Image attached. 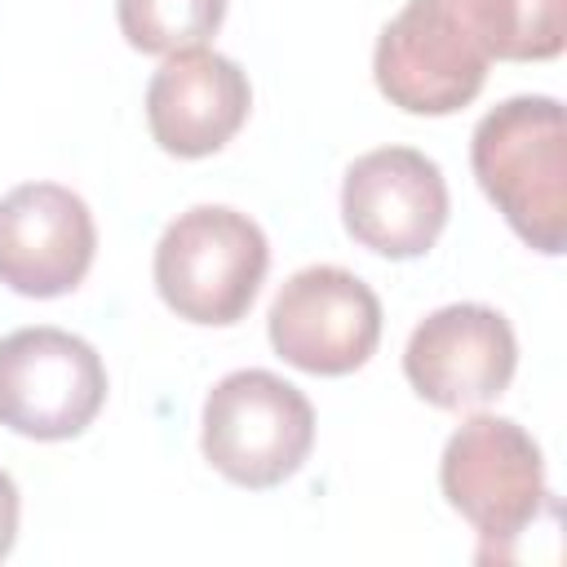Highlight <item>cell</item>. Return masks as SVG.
<instances>
[{
    "label": "cell",
    "mask_w": 567,
    "mask_h": 567,
    "mask_svg": "<svg viewBox=\"0 0 567 567\" xmlns=\"http://www.w3.org/2000/svg\"><path fill=\"white\" fill-rule=\"evenodd\" d=\"M106 403L102 354L62 328H18L0 337V425L62 443L93 425Z\"/></svg>",
    "instance_id": "obj_6"
},
{
    "label": "cell",
    "mask_w": 567,
    "mask_h": 567,
    "mask_svg": "<svg viewBox=\"0 0 567 567\" xmlns=\"http://www.w3.org/2000/svg\"><path fill=\"white\" fill-rule=\"evenodd\" d=\"M341 221L350 239L377 257H425L447 226L443 168L416 146H377L359 155L341 182Z\"/></svg>",
    "instance_id": "obj_8"
},
{
    "label": "cell",
    "mask_w": 567,
    "mask_h": 567,
    "mask_svg": "<svg viewBox=\"0 0 567 567\" xmlns=\"http://www.w3.org/2000/svg\"><path fill=\"white\" fill-rule=\"evenodd\" d=\"M470 164L483 195L501 208L514 235L558 257L567 244V120L563 102L523 93L492 106L474 137Z\"/></svg>",
    "instance_id": "obj_2"
},
{
    "label": "cell",
    "mask_w": 567,
    "mask_h": 567,
    "mask_svg": "<svg viewBox=\"0 0 567 567\" xmlns=\"http://www.w3.org/2000/svg\"><path fill=\"white\" fill-rule=\"evenodd\" d=\"M97 252L89 204L58 182H22L0 199V284L22 297L80 288Z\"/></svg>",
    "instance_id": "obj_10"
},
{
    "label": "cell",
    "mask_w": 567,
    "mask_h": 567,
    "mask_svg": "<svg viewBox=\"0 0 567 567\" xmlns=\"http://www.w3.org/2000/svg\"><path fill=\"white\" fill-rule=\"evenodd\" d=\"M514 368L518 341L509 319L478 301H456L425 315L403 350L408 385L443 412H470L501 399L514 381Z\"/></svg>",
    "instance_id": "obj_9"
},
{
    "label": "cell",
    "mask_w": 567,
    "mask_h": 567,
    "mask_svg": "<svg viewBox=\"0 0 567 567\" xmlns=\"http://www.w3.org/2000/svg\"><path fill=\"white\" fill-rule=\"evenodd\" d=\"M266 332L284 363L315 377H346L381 341V301L354 270L306 266L275 292Z\"/></svg>",
    "instance_id": "obj_7"
},
{
    "label": "cell",
    "mask_w": 567,
    "mask_h": 567,
    "mask_svg": "<svg viewBox=\"0 0 567 567\" xmlns=\"http://www.w3.org/2000/svg\"><path fill=\"white\" fill-rule=\"evenodd\" d=\"M199 425V447L208 465L252 492L292 478L315 447L310 399L266 368H239L221 377L204 399Z\"/></svg>",
    "instance_id": "obj_4"
},
{
    "label": "cell",
    "mask_w": 567,
    "mask_h": 567,
    "mask_svg": "<svg viewBox=\"0 0 567 567\" xmlns=\"http://www.w3.org/2000/svg\"><path fill=\"white\" fill-rule=\"evenodd\" d=\"M18 483L0 470V558L13 549V540H18Z\"/></svg>",
    "instance_id": "obj_13"
},
{
    "label": "cell",
    "mask_w": 567,
    "mask_h": 567,
    "mask_svg": "<svg viewBox=\"0 0 567 567\" xmlns=\"http://www.w3.org/2000/svg\"><path fill=\"white\" fill-rule=\"evenodd\" d=\"M439 483L447 505L478 532L483 563L509 558L549 496L540 447L509 416H470L443 447Z\"/></svg>",
    "instance_id": "obj_5"
},
{
    "label": "cell",
    "mask_w": 567,
    "mask_h": 567,
    "mask_svg": "<svg viewBox=\"0 0 567 567\" xmlns=\"http://www.w3.org/2000/svg\"><path fill=\"white\" fill-rule=\"evenodd\" d=\"M270 244L261 226L226 204L177 213L155 244V288L177 319L226 328L239 323L266 279Z\"/></svg>",
    "instance_id": "obj_3"
},
{
    "label": "cell",
    "mask_w": 567,
    "mask_h": 567,
    "mask_svg": "<svg viewBox=\"0 0 567 567\" xmlns=\"http://www.w3.org/2000/svg\"><path fill=\"white\" fill-rule=\"evenodd\" d=\"M567 40V0H408L377 35L372 75L408 115H452L487 80V62H545Z\"/></svg>",
    "instance_id": "obj_1"
},
{
    "label": "cell",
    "mask_w": 567,
    "mask_h": 567,
    "mask_svg": "<svg viewBox=\"0 0 567 567\" xmlns=\"http://www.w3.org/2000/svg\"><path fill=\"white\" fill-rule=\"evenodd\" d=\"M252 89L235 58L213 49L168 53L146 84L151 137L177 159H204L221 151L248 120Z\"/></svg>",
    "instance_id": "obj_11"
},
{
    "label": "cell",
    "mask_w": 567,
    "mask_h": 567,
    "mask_svg": "<svg viewBox=\"0 0 567 567\" xmlns=\"http://www.w3.org/2000/svg\"><path fill=\"white\" fill-rule=\"evenodd\" d=\"M120 31L142 53L199 49L226 18V0H115Z\"/></svg>",
    "instance_id": "obj_12"
}]
</instances>
